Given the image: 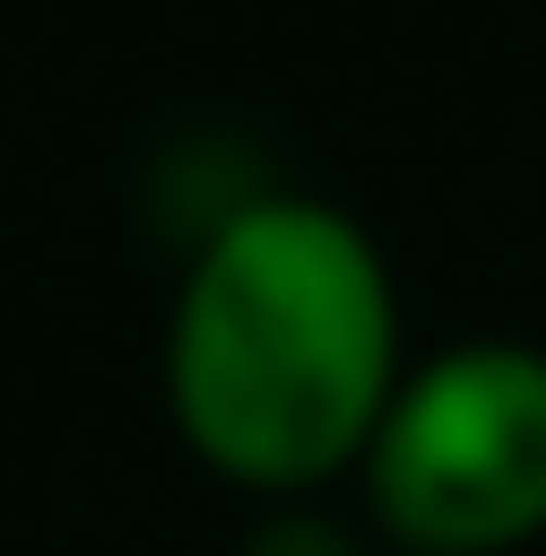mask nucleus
<instances>
[{"label": "nucleus", "mask_w": 546, "mask_h": 556, "mask_svg": "<svg viewBox=\"0 0 546 556\" xmlns=\"http://www.w3.org/2000/svg\"><path fill=\"white\" fill-rule=\"evenodd\" d=\"M403 392L392 268L341 206L258 197L196 248L165 330L176 433L227 484L300 495L371 454Z\"/></svg>", "instance_id": "1"}, {"label": "nucleus", "mask_w": 546, "mask_h": 556, "mask_svg": "<svg viewBox=\"0 0 546 556\" xmlns=\"http://www.w3.org/2000/svg\"><path fill=\"white\" fill-rule=\"evenodd\" d=\"M361 464L371 516L412 556H506L546 536V351L465 340L423 361Z\"/></svg>", "instance_id": "2"}]
</instances>
